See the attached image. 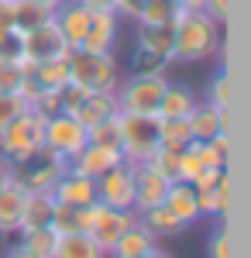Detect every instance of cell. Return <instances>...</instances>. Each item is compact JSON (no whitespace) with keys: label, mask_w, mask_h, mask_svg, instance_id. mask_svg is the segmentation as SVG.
Returning <instances> with one entry per match:
<instances>
[{"label":"cell","mask_w":251,"mask_h":258,"mask_svg":"<svg viewBox=\"0 0 251 258\" xmlns=\"http://www.w3.org/2000/svg\"><path fill=\"white\" fill-rule=\"evenodd\" d=\"M117 41H120V18L114 11H93L90 21V31L83 38V52H114Z\"/></svg>","instance_id":"11"},{"label":"cell","mask_w":251,"mask_h":258,"mask_svg":"<svg viewBox=\"0 0 251 258\" xmlns=\"http://www.w3.org/2000/svg\"><path fill=\"white\" fill-rule=\"evenodd\" d=\"M207 258H231V238L224 227H217L207 241Z\"/></svg>","instance_id":"40"},{"label":"cell","mask_w":251,"mask_h":258,"mask_svg":"<svg viewBox=\"0 0 251 258\" xmlns=\"http://www.w3.org/2000/svg\"><path fill=\"white\" fill-rule=\"evenodd\" d=\"M69 41L62 38L55 18H48L45 24L24 31V66H35V62H52V59H69Z\"/></svg>","instance_id":"8"},{"label":"cell","mask_w":251,"mask_h":258,"mask_svg":"<svg viewBox=\"0 0 251 258\" xmlns=\"http://www.w3.org/2000/svg\"><path fill=\"white\" fill-rule=\"evenodd\" d=\"M52 18H55L62 38L69 41V48H79L83 38H86V31H90L93 11H86L83 4H76V0H66L62 7H55V14H52Z\"/></svg>","instance_id":"13"},{"label":"cell","mask_w":251,"mask_h":258,"mask_svg":"<svg viewBox=\"0 0 251 258\" xmlns=\"http://www.w3.org/2000/svg\"><path fill=\"white\" fill-rule=\"evenodd\" d=\"M141 4H145V0H117V18L135 21L138 11H141Z\"/></svg>","instance_id":"43"},{"label":"cell","mask_w":251,"mask_h":258,"mask_svg":"<svg viewBox=\"0 0 251 258\" xmlns=\"http://www.w3.org/2000/svg\"><path fill=\"white\" fill-rule=\"evenodd\" d=\"M52 231L55 234H76L86 231V207H69V203H58L52 207Z\"/></svg>","instance_id":"29"},{"label":"cell","mask_w":251,"mask_h":258,"mask_svg":"<svg viewBox=\"0 0 251 258\" xmlns=\"http://www.w3.org/2000/svg\"><path fill=\"white\" fill-rule=\"evenodd\" d=\"M138 258H172L165 248H152V251H145V255H138Z\"/></svg>","instance_id":"48"},{"label":"cell","mask_w":251,"mask_h":258,"mask_svg":"<svg viewBox=\"0 0 251 258\" xmlns=\"http://www.w3.org/2000/svg\"><path fill=\"white\" fill-rule=\"evenodd\" d=\"M135 220H138L135 210H114V207H107V203L97 200V203L86 207V231H83V234H90V238L110 255V248L117 244V238H120Z\"/></svg>","instance_id":"7"},{"label":"cell","mask_w":251,"mask_h":258,"mask_svg":"<svg viewBox=\"0 0 251 258\" xmlns=\"http://www.w3.org/2000/svg\"><path fill=\"white\" fill-rule=\"evenodd\" d=\"M117 162H124L120 148H103V145L86 141V145H83V152L69 162V169H76V172H83V176H90V179H100L107 169H114Z\"/></svg>","instance_id":"16"},{"label":"cell","mask_w":251,"mask_h":258,"mask_svg":"<svg viewBox=\"0 0 251 258\" xmlns=\"http://www.w3.org/2000/svg\"><path fill=\"white\" fill-rule=\"evenodd\" d=\"M86 141H93V145H103V148H120V135H117V117L103 120L97 127H90L86 131Z\"/></svg>","instance_id":"38"},{"label":"cell","mask_w":251,"mask_h":258,"mask_svg":"<svg viewBox=\"0 0 251 258\" xmlns=\"http://www.w3.org/2000/svg\"><path fill=\"white\" fill-rule=\"evenodd\" d=\"M179 152L182 148H169V145H158L152 155L145 159L148 169H155L165 182H179Z\"/></svg>","instance_id":"31"},{"label":"cell","mask_w":251,"mask_h":258,"mask_svg":"<svg viewBox=\"0 0 251 258\" xmlns=\"http://www.w3.org/2000/svg\"><path fill=\"white\" fill-rule=\"evenodd\" d=\"M186 120H190V131H193L196 141H210L213 135L227 131V110H217L207 100H196V107L190 110Z\"/></svg>","instance_id":"20"},{"label":"cell","mask_w":251,"mask_h":258,"mask_svg":"<svg viewBox=\"0 0 251 258\" xmlns=\"http://www.w3.org/2000/svg\"><path fill=\"white\" fill-rule=\"evenodd\" d=\"M152 248H158V241L135 220V224L117 238L114 248H110V258H138V255H145V251H152Z\"/></svg>","instance_id":"24"},{"label":"cell","mask_w":251,"mask_h":258,"mask_svg":"<svg viewBox=\"0 0 251 258\" xmlns=\"http://www.w3.org/2000/svg\"><path fill=\"white\" fill-rule=\"evenodd\" d=\"M165 83L169 76H120L114 97L120 114H148V117H158V103H162V93H165Z\"/></svg>","instance_id":"4"},{"label":"cell","mask_w":251,"mask_h":258,"mask_svg":"<svg viewBox=\"0 0 251 258\" xmlns=\"http://www.w3.org/2000/svg\"><path fill=\"white\" fill-rule=\"evenodd\" d=\"M165 193H169V182L158 176L155 169H148L145 162L135 165V214L141 210H148V207H158V203H165Z\"/></svg>","instance_id":"15"},{"label":"cell","mask_w":251,"mask_h":258,"mask_svg":"<svg viewBox=\"0 0 251 258\" xmlns=\"http://www.w3.org/2000/svg\"><path fill=\"white\" fill-rule=\"evenodd\" d=\"M24 110H28V103H24L21 93H0V127H7V124L18 117V114H24Z\"/></svg>","instance_id":"39"},{"label":"cell","mask_w":251,"mask_h":258,"mask_svg":"<svg viewBox=\"0 0 251 258\" xmlns=\"http://www.w3.org/2000/svg\"><path fill=\"white\" fill-rule=\"evenodd\" d=\"M0 62L24 66V31H21V28L0 31Z\"/></svg>","instance_id":"35"},{"label":"cell","mask_w":251,"mask_h":258,"mask_svg":"<svg viewBox=\"0 0 251 258\" xmlns=\"http://www.w3.org/2000/svg\"><path fill=\"white\" fill-rule=\"evenodd\" d=\"M158 141L169 148H186L193 141L190 120L186 117H158Z\"/></svg>","instance_id":"32"},{"label":"cell","mask_w":251,"mask_h":258,"mask_svg":"<svg viewBox=\"0 0 251 258\" xmlns=\"http://www.w3.org/2000/svg\"><path fill=\"white\" fill-rule=\"evenodd\" d=\"M138 224L152 234L155 241H169V238H179L182 231H186V224L175 217L172 210L165 207V203H158V207H148V210H141L138 214Z\"/></svg>","instance_id":"18"},{"label":"cell","mask_w":251,"mask_h":258,"mask_svg":"<svg viewBox=\"0 0 251 258\" xmlns=\"http://www.w3.org/2000/svg\"><path fill=\"white\" fill-rule=\"evenodd\" d=\"M28 80L35 83V90H62L69 83V59L35 62L28 66Z\"/></svg>","instance_id":"23"},{"label":"cell","mask_w":251,"mask_h":258,"mask_svg":"<svg viewBox=\"0 0 251 258\" xmlns=\"http://www.w3.org/2000/svg\"><path fill=\"white\" fill-rule=\"evenodd\" d=\"M52 258H110V255H107L90 234L76 231V234H58Z\"/></svg>","instance_id":"22"},{"label":"cell","mask_w":251,"mask_h":258,"mask_svg":"<svg viewBox=\"0 0 251 258\" xmlns=\"http://www.w3.org/2000/svg\"><path fill=\"white\" fill-rule=\"evenodd\" d=\"M24 203H28V189L11 179V182L0 189V238H14L21 231Z\"/></svg>","instance_id":"14"},{"label":"cell","mask_w":251,"mask_h":258,"mask_svg":"<svg viewBox=\"0 0 251 258\" xmlns=\"http://www.w3.org/2000/svg\"><path fill=\"white\" fill-rule=\"evenodd\" d=\"M76 4H83L86 11H114L117 14V0H76Z\"/></svg>","instance_id":"44"},{"label":"cell","mask_w":251,"mask_h":258,"mask_svg":"<svg viewBox=\"0 0 251 258\" xmlns=\"http://www.w3.org/2000/svg\"><path fill=\"white\" fill-rule=\"evenodd\" d=\"M41 145H45V117L35 110H24L7 127H0V159L7 165L31 162L41 152Z\"/></svg>","instance_id":"3"},{"label":"cell","mask_w":251,"mask_h":258,"mask_svg":"<svg viewBox=\"0 0 251 258\" xmlns=\"http://www.w3.org/2000/svg\"><path fill=\"white\" fill-rule=\"evenodd\" d=\"M224 176H227V169H203V172L193 179V189H196V193H203V189L217 186V182H220Z\"/></svg>","instance_id":"42"},{"label":"cell","mask_w":251,"mask_h":258,"mask_svg":"<svg viewBox=\"0 0 251 258\" xmlns=\"http://www.w3.org/2000/svg\"><path fill=\"white\" fill-rule=\"evenodd\" d=\"M165 207H169V210H172L186 227L200 220V193L193 189V182H182V179H179V182H169Z\"/></svg>","instance_id":"21"},{"label":"cell","mask_w":251,"mask_h":258,"mask_svg":"<svg viewBox=\"0 0 251 258\" xmlns=\"http://www.w3.org/2000/svg\"><path fill=\"white\" fill-rule=\"evenodd\" d=\"M52 197H55L58 203H69V207H90V203H97V179L83 176L76 169H66V172L58 176Z\"/></svg>","instance_id":"12"},{"label":"cell","mask_w":251,"mask_h":258,"mask_svg":"<svg viewBox=\"0 0 251 258\" xmlns=\"http://www.w3.org/2000/svg\"><path fill=\"white\" fill-rule=\"evenodd\" d=\"M31 4H38V7H45V11H52V14H55V7H62L66 0H31Z\"/></svg>","instance_id":"46"},{"label":"cell","mask_w":251,"mask_h":258,"mask_svg":"<svg viewBox=\"0 0 251 258\" xmlns=\"http://www.w3.org/2000/svg\"><path fill=\"white\" fill-rule=\"evenodd\" d=\"M196 107V93L182 83H165V93L158 103V117H190V110Z\"/></svg>","instance_id":"25"},{"label":"cell","mask_w":251,"mask_h":258,"mask_svg":"<svg viewBox=\"0 0 251 258\" xmlns=\"http://www.w3.org/2000/svg\"><path fill=\"white\" fill-rule=\"evenodd\" d=\"M207 103L217 107V110H227V103H231V80H227V73H217L210 83H207Z\"/></svg>","instance_id":"36"},{"label":"cell","mask_w":251,"mask_h":258,"mask_svg":"<svg viewBox=\"0 0 251 258\" xmlns=\"http://www.w3.org/2000/svg\"><path fill=\"white\" fill-rule=\"evenodd\" d=\"M172 41H175V24H135V45L162 55L172 62Z\"/></svg>","instance_id":"19"},{"label":"cell","mask_w":251,"mask_h":258,"mask_svg":"<svg viewBox=\"0 0 251 258\" xmlns=\"http://www.w3.org/2000/svg\"><path fill=\"white\" fill-rule=\"evenodd\" d=\"M14 238H18V244L24 248V251H31L35 258H52L58 234L52 231V227H31V231H18Z\"/></svg>","instance_id":"27"},{"label":"cell","mask_w":251,"mask_h":258,"mask_svg":"<svg viewBox=\"0 0 251 258\" xmlns=\"http://www.w3.org/2000/svg\"><path fill=\"white\" fill-rule=\"evenodd\" d=\"M179 14H182V7L175 0H145L135 24H175Z\"/></svg>","instance_id":"28"},{"label":"cell","mask_w":251,"mask_h":258,"mask_svg":"<svg viewBox=\"0 0 251 258\" xmlns=\"http://www.w3.org/2000/svg\"><path fill=\"white\" fill-rule=\"evenodd\" d=\"M83 145H86V127L73 114H55V117L45 120V145H41L38 155L69 165L83 152Z\"/></svg>","instance_id":"6"},{"label":"cell","mask_w":251,"mask_h":258,"mask_svg":"<svg viewBox=\"0 0 251 258\" xmlns=\"http://www.w3.org/2000/svg\"><path fill=\"white\" fill-rule=\"evenodd\" d=\"M120 76L124 69L114 52H83V48L69 52V80L86 93H114Z\"/></svg>","instance_id":"2"},{"label":"cell","mask_w":251,"mask_h":258,"mask_svg":"<svg viewBox=\"0 0 251 258\" xmlns=\"http://www.w3.org/2000/svg\"><path fill=\"white\" fill-rule=\"evenodd\" d=\"M66 169H69V165H62V162L35 155V159L24 162V165H14V182H21L28 193H52L58 176H62Z\"/></svg>","instance_id":"10"},{"label":"cell","mask_w":251,"mask_h":258,"mask_svg":"<svg viewBox=\"0 0 251 258\" xmlns=\"http://www.w3.org/2000/svg\"><path fill=\"white\" fill-rule=\"evenodd\" d=\"M97 200L114 207V210H131L135 207V165L117 162L97 179Z\"/></svg>","instance_id":"9"},{"label":"cell","mask_w":251,"mask_h":258,"mask_svg":"<svg viewBox=\"0 0 251 258\" xmlns=\"http://www.w3.org/2000/svg\"><path fill=\"white\" fill-rule=\"evenodd\" d=\"M52 207H55V197H52V193H28L21 231H31V227H52Z\"/></svg>","instance_id":"26"},{"label":"cell","mask_w":251,"mask_h":258,"mask_svg":"<svg viewBox=\"0 0 251 258\" xmlns=\"http://www.w3.org/2000/svg\"><path fill=\"white\" fill-rule=\"evenodd\" d=\"M207 18H213L220 28H224V21H227V11H231V0H203V7H200Z\"/></svg>","instance_id":"41"},{"label":"cell","mask_w":251,"mask_h":258,"mask_svg":"<svg viewBox=\"0 0 251 258\" xmlns=\"http://www.w3.org/2000/svg\"><path fill=\"white\" fill-rule=\"evenodd\" d=\"M220 52V24L203 11H182L175 21L172 62H207Z\"/></svg>","instance_id":"1"},{"label":"cell","mask_w":251,"mask_h":258,"mask_svg":"<svg viewBox=\"0 0 251 258\" xmlns=\"http://www.w3.org/2000/svg\"><path fill=\"white\" fill-rule=\"evenodd\" d=\"M117 135H120V155L131 165H141L162 145L158 117H148V114H117Z\"/></svg>","instance_id":"5"},{"label":"cell","mask_w":251,"mask_h":258,"mask_svg":"<svg viewBox=\"0 0 251 258\" xmlns=\"http://www.w3.org/2000/svg\"><path fill=\"white\" fill-rule=\"evenodd\" d=\"M169 66H172L169 59L152 55V52H145V48H135V55L128 62V73H135V76H165Z\"/></svg>","instance_id":"33"},{"label":"cell","mask_w":251,"mask_h":258,"mask_svg":"<svg viewBox=\"0 0 251 258\" xmlns=\"http://www.w3.org/2000/svg\"><path fill=\"white\" fill-rule=\"evenodd\" d=\"M24 80H28V66L0 62V93H21Z\"/></svg>","instance_id":"37"},{"label":"cell","mask_w":251,"mask_h":258,"mask_svg":"<svg viewBox=\"0 0 251 258\" xmlns=\"http://www.w3.org/2000/svg\"><path fill=\"white\" fill-rule=\"evenodd\" d=\"M11 179H14V165H7V162L0 159V189H4Z\"/></svg>","instance_id":"45"},{"label":"cell","mask_w":251,"mask_h":258,"mask_svg":"<svg viewBox=\"0 0 251 258\" xmlns=\"http://www.w3.org/2000/svg\"><path fill=\"white\" fill-rule=\"evenodd\" d=\"M4 258H35V255H31V251H24L21 244H14V248H11V251H7Z\"/></svg>","instance_id":"47"},{"label":"cell","mask_w":251,"mask_h":258,"mask_svg":"<svg viewBox=\"0 0 251 258\" xmlns=\"http://www.w3.org/2000/svg\"><path fill=\"white\" fill-rule=\"evenodd\" d=\"M120 114V107H117V97L114 93H86V97L79 100V107L73 110V117L90 131V127H97L103 120H110Z\"/></svg>","instance_id":"17"},{"label":"cell","mask_w":251,"mask_h":258,"mask_svg":"<svg viewBox=\"0 0 251 258\" xmlns=\"http://www.w3.org/2000/svg\"><path fill=\"white\" fill-rule=\"evenodd\" d=\"M48 18H52V11H45L38 4H31V0H14V28H21V31H31V28L45 24Z\"/></svg>","instance_id":"34"},{"label":"cell","mask_w":251,"mask_h":258,"mask_svg":"<svg viewBox=\"0 0 251 258\" xmlns=\"http://www.w3.org/2000/svg\"><path fill=\"white\" fill-rule=\"evenodd\" d=\"M227 200H231V182H227V176H224L217 186H210V189L200 193V217L220 220L224 214H227Z\"/></svg>","instance_id":"30"}]
</instances>
